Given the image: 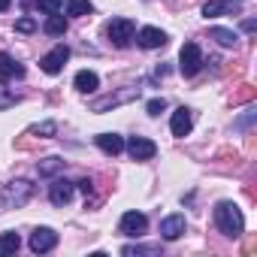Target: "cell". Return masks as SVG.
<instances>
[{
  "mask_svg": "<svg viewBox=\"0 0 257 257\" xmlns=\"http://www.w3.org/2000/svg\"><path fill=\"white\" fill-rule=\"evenodd\" d=\"M215 224H218V230H221L224 236L236 239V236L242 233V227H245V218H242V212H239L236 203L221 200V203L215 206Z\"/></svg>",
  "mask_w": 257,
  "mask_h": 257,
  "instance_id": "1",
  "label": "cell"
},
{
  "mask_svg": "<svg viewBox=\"0 0 257 257\" xmlns=\"http://www.w3.org/2000/svg\"><path fill=\"white\" fill-rule=\"evenodd\" d=\"M31 197H34V185L25 179L0 185V209H22V206H28Z\"/></svg>",
  "mask_w": 257,
  "mask_h": 257,
  "instance_id": "2",
  "label": "cell"
},
{
  "mask_svg": "<svg viewBox=\"0 0 257 257\" xmlns=\"http://www.w3.org/2000/svg\"><path fill=\"white\" fill-rule=\"evenodd\" d=\"M134 34H137V25L131 22V19H112L109 25H106V37H109V43L112 46H118V49H127L134 43Z\"/></svg>",
  "mask_w": 257,
  "mask_h": 257,
  "instance_id": "3",
  "label": "cell"
},
{
  "mask_svg": "<svg viewBox=\"0 0 257 257\" xmlns=\"http://www.w3.org/2000/svg\"><path fill=\"white\" fill-rule=\"evenodd\" d=\"M179 70L182 76H197L203 70V52L197 43H185L182 52H179Z\"/></svg>",
  "mask_w": 257,
  "mask_h": 257,
  "instance_id": "4",
  "label": "cell"
},
{
  "mask_svg": "<svg viewBox=\"0 0 257 257\" xmlns=\"http://www.w3.org/2000/svg\"><path fill=\"white\" fill-rule=\"evenodd\" d=\"M118 230H121L124 236L140 239V236L149 230V218H146L143 212H124V215H121V221H118Z\"/></svg>",
  "mask_w": 257,
  "mask_h": 257,
  "instance_id": "5",
  "label": "cell"
},
{
  "mask_svg": "<svg viewBox=\"0 0 257 257\" xmlns=\"http://www.w3.org/2000/svg\"><path fill=\"white\" fill-rule=\"evenodd\" d=\"M31 251L34 254H49L55 245H58V233L52 230V227H37L34 233H31Z\"/></svg>",
  "mask_w": 257,
  "mask_h": 257,
  "instance_id": "6",
  "label": "cell"
},
{
  "mask_svg": "<svg viewBox=\"0 0 257 257\" xmlns=\"http://www.w3.org/2000/svg\"><path fill=\"white\" fill-rule=\"evenodd\" d=\"M137 97H140V88H124V91H118V94H109V97L94 100L91 109H94V112H106V109H115V106H121V103H131V100H137Z\"/></svg>",
  "mask_w": 257,
  "mask_h": 257,
  "instance_id": "7",
  "label": "cell"
},
{
  "mask_svg": "<svg viewBox=\"0 0 257 257\" xmlns=\"http://www.w3.org/2000/svg\"><path fill=\"white\" fill-rule=\"evenodd\" d=\"M124 149H127V155H131L134 161H152L158 155V146L152 140H146V137H131L124 143Z\"/></svg>",
  "mask_w": 257,
  "mask_h": 257,
  "instance_id": "8",
  "label": "cell"
},
{
  "mask_svg": "<svg viewBox=\"0 0 257 257\" xmlns=\"http://www.w3.org/2000/svg\"><path fill=\"white\" fill-rule=\"evenodd\" d=\"M67 58H70V49L61 43V46H55L49 55H43L40 67H43V73H49V76H58V73L64 70V64H67Z\"/></svg>",
  "mask_w": 257,
  "mask_h": 257,
  "instance_id": "9",
  "label": "cell"
},
{
  "mask_svg": "<svg viewBox=\"0 0 257 257\" xmlns=\"http://www.w3.org/2000/svg\"><path fill=\"white\" fill-rule=\"evenodd\" d=\"M242 13V4L239 0H209L203 7V16L206 19H218V16H239Z\"/></svg>",
  "mask_w": 257,
  "mask_h": 257,
  "instance_id": "10",
  "label": "cell"
},
{
  "mask_svg": "<svg viewBox=\"0 0 257 257\" xmlns=\"http://www.w3.org/2000/svg\"><path fill=\"white\" fill-rule=\"evenodd\" d=\"M185 230H188V221H185V215H167V218L161 221V236H164L167 242H176V239H182V236H185Z\"/></svg>",
  "mask_w": 257,
  "mask_h": 257,
  "instance_id": "11",
  "label": "cell"
},
{
  "mask_svg": "<svg viewBox=\"0 0 257 257\" xmlns=\"http://www.w3.org/2000/svg\"><path fill=\"white\" fill-rule=\"evenodd\" d=\"M73 194H76V185L67 182V179H55V182L49 185V200H52L55 206H67V203L73 200Z\"/></svg>",
  "mask_w": 257,
  "mask_h": 257,
  "instance_id": "12",
  "label": "cell"
},
{
  "mask_svg": "<svg viewBox=\"0 0 257 257\" xmlns=\"http://www.w3.org/2000/svg\"><path fill=\"white\" fill-rule=\"evenodd\" d=\"M191 127H194V118H191V109H176L173 112V118H170V131H173V137H188L191 134Z\"/></svg>",
  "mask_w": 257,
  "mask_h": 257,
  "instance_id": "13",
  "label": "cell"
},
{
  "mask_svg": "<svg viewBox=\"0 0 257 257\" xmlns=\"http://www.w3.org/2000/svg\"><path fill=\"white\" fill-rule=\"evenodd\" d=\"M22 76H25V67L10 52H0V82H13V79H22Z\"/></svg>",
  "mask_w": 257,
  "mask_h": 257,
  "instance_id": "14",
  "label": "cell"
},
{
  "mask_svg": "<svg viewBox=\"0 0 257 257\" xmlns=\"http://www.w3.org/2000/svg\"><path fill=\"white\" fill-rule=\"evenodd\" d=\"M134 37H137V43H140L143 49H161V46H167V34H164L161 28H143V31H137Z\"/></svg>",
  "mask_w": 257,
  "mask_h": 257,
  "instance_id": "15",
  "label": "cell"
},
{
  "mask_svg": "<svg viewBox=\"0 0 257 257\" xmlns=\"http://www.w3.org/2000/svg\"><path fill=\"white\" fill-rule=\"evenodd\" d=\"M94 143H97V149H100L103 155H112V158L124 152V140H121L118 134H97Z\"/></svg>",
  "mask_w": 257,
  "mask_h": 257,
  "instance_id": "16",
  "label": "cell"
},
{
  "mask_svg": "<svg viewBox=\"0 0 257 257\" xmlns=\"http://www.w3.org/2000/svg\"><path fill=\"white\" fill-rule=\"evenodd\" d=\"M73 85H76V91H82V94H94V91L100 88V76H97L94 70H79L76 79H73Z\"/></svg>",
  "mask_w": 257,
  "mask_h": 257,
  "instance_id": "17",
  "label": "cell"
},
{
  "mask_svg": "<svg viewBox=\"0 0 257 257\" xmlns=\"http://www.w3.org/2000/svg\"><path fill=\"white\" fill-rule=\"evenodd\" d=\"M19 248H22V239H19V233L7 230L4 236H0V257H10V254H16Z\"/></svg>",
  "mask_w": 257,
  "mask_h": 257,
  "instance_id": "18",
  "label": "cell"
},
{
  "mask_svg": "<svg viewBox=\"0 0 257 257\" xmlns=\"http://www.w3.org/2000/svg\"><path fill=\"white\" fill-rule=\"evenodd\" d=\"M43 31H46L49 37H64V34H67V19H64V16H58V13H52V16L46 19Z\"/></svg>",
  "mask_w": 257,
  "mask_h": 257,
  "instance_id": "19",
  "label": "cell"
},
{
  "mask_svg": "<svg viewBox=\"0 0 257 257\" xmlns=\"http://www.w3.org/2000/svg\"><path fill=\"white\" fill-rule=\"evenodd\" d=\"M209 37H212L218 46H224V49H233V46H236V40H239V37H236V31H230V28H212V31H209Z\"/></svg>",
  "mask_w": 257,
  "mask_h": 257,
  "instance_id": "20",
  "label": "cell"
},
{
  "mask_svg": "<svg viewBox=\"0 0 257 257\" xmlns=\"http://www.w3.org/2000/svg\"><path fill=\"white\" fill-rule=\"evenodd\" d=\"M121 254L124 257H152V254H161V245H124Z\"/></svg>",
  "mask_w": 257,
  "mask_h": 257,
  "instance_id": "21",
  "label": "cell"
},
{
  "mask_svg": "<svg viewBox=\"0 0 257 257\" xmlns=\"http://www.w3.org/2000/svg\"><path fill=\"white\" fill-rule=\"evenodd\" d=\"M94 10V4H91V0H67V16H88Z\"/></svg>",
  "mask_w": 257,
  "mask_h": 257,
  "instance_id": "22",
  "label": "cell"
},
{
  "mask_svg": "<svg viewBox=\"0 0 257 257\" xmlns=\"http://www.w3.org/2000/svg\"><path fill=\"white\" fill-rule=\"evenodd\" d=\"M64 170V161L61 158H46L43 164H40V176H55V173H61Z\"/></svg>",
  "mask_w": 257,
  "mask_h": 257,
  "instance_id": "23",
  "label": "cell"
},
{
  "mask_svg": "<svg viewBox=\"0 0 257 257\" xmlns=\"http://www.w3.org/2000/svg\"><path fill=\"white\" fill-rule=\"evenodd\" d=\"M61 7H64V0H37V10H40V13H46V16L61 13Z\"/></svg>",
  "mask_w": 257,
  "mask_h": 257,
  "instance_id": "24",
  "label": "cell"
},
{
  "mask_svg": "<svg viewBox=\"0 0 257 257\" xmlns=\"http://www.w3.org/2000/svg\"><path fill=\"white\" fill-rule=\"evenodd\" d=\"M146 109H149V115H152V118H158V115L167 109V100H164V97H155V100H149V103H146Z\"/></svg>",
  "mask_w": 257,
  "mask_h": 257,
  "instance_id": "25",
  "label": "cell"
},
{
  "mask_svg": "<svg viewBox=\"0 0 257 257\" xmlns=\"http://www.w3.org/2000/svg\"><path fill=\"white\" fill-rule=\"evenodd\" d=\"M16 31H19V34H34V31H37V22H34V19H19V22H16Z\"/></svg>",
  "mask_w": 257,
  "mask_h": 257,
  "instance_id": "26",
  "label": "cell"
},
{
  "mask_svg": "<svg viewBox=\"0 0 257 257\" xmlns=\"http://www.w3.org/2000/svg\"><path fill=\"white\" fill-rule=\"evenodd\" d=\"M34 131H37V134H46V137H52V134H55V124H52V121H46V124H37Z\"/></svg>",
  "mask_w": 257,
  "mask_h": 257,
  "instance_id": "27",
  "label": "cell"
},
{
  "mask_svg": "<svg viewBox=\"0 0 257 257\" xmlns=\"http://www.w3.org/2000/svg\"><path fill=\"white\" fill-rule=\"evenodd\" d=\"M79 185V191H85V194H91V179H82V182H76Z\"/></svg>",
  "mask_w": 257,
  "mask_h": 257,
  "instance_id": "28",
  "label": "cell"
},
{
  "mask_svg": "<svg viewBox=\"0 0 257 257\" xmlns=\"http://www.w3.org/2000/svg\"><path fill=\"white\" fill-rule=\"evenodd\" d=\"M10 7H13V0H0V13H7Z\"/></svg>",
  "mask_w": 257,
  "mask_h": 257,
  "instance_id": "29",
  "label": "cell"
}]
</instances>
